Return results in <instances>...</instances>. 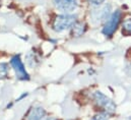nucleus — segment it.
Returning <instances> with one entry per match:
<instances>
[{
    "instance_id": "nucleus-1",
    "label": "nucleus",
    "mask_w": 131,
    "mask_h": 120,
    "mask_svg": "<svg viewBox=\"0 0 131 120\" xmlns=\"http://www.w3.org/2000/svg\"><path fill=\"white\" fill-rule=\"evenodd\" d=\"M77 23V16L70 13H64L56 16L53 23V30L55 32L61 33L66 30L72 29Z\"/></svg>"
},
{
    "instance_id": "nucleus-2",
    "label": "nucleus",
    "mask_w": 131,
    "mask_h": 120,
    "mask_svg": "<svg viewBox=\"0 0 131 120\" xmlns=\"http://www.w3.org/2000/svg\"><path fill=\"white\" fill-rule=\"evenodd\" d=\"M121 16H122V13H121L120 10H116L115 12L111 13L109 18L105 22V25H104V28H103V34L105 36L111 37L115 33V31L117 30V28L120 24Z\"/></svg>"
},
{
    "instance_id": "nucleus-3",
    "label": "nucleus",
    "mask_w": 131,
    "mask_h": 120,
    "mask_svg": "<svg viewBox=\"0 0 131 120\" xmlns=\"http://www.w3.org/2000/svg\"><path fill=\"white\" fill-rule=\"evenodd\" d=\"M94 101L99 107L103 108L105 112L107 113H114L116 111V105L115 103L106 95H104L102 92H95L93 95Z\"/></svg>"
},
{
    "instance_id": "nucleus-4",
    "label": "nucleus",
    "mask_w": 131,
    "mask_h": 120,
    "mask_svg": "<svg viewBox=\"0 0 131 120\" xmlns=\"http://www.w3.org/2000/svg\"><path fill=\"white\" fill-rule=\"evenodd\" d=\"M99 7L95 8L92 13L91 16L93 18L94 22L101 23V22H106L109 16L111 15V5L110 4H104V5H98Z\"/></svg>"
},
{
    "instance_id": "nucleus-5",
    "label": "nucleus",
    "mask_w": 131,
    "mask_h": 120,
    "mask_svg": "<svg viewBox=\"0 0 131 120\" xmlns=\"http://www.w3.org/2000/svg\"><path fill=\"white\" fill-rule=\"evenodd\" d=\"M10 64L12 66V68L14 69L15 71V74H16V77L18 79H21V81H26V79H29V74L25 68V65L23 63V61L20 60L19 56H14L12 57L10 60Z\"/></svg>"
},
{
    "instance_id": "nucleus-6",
    "label": "nucleus",
    "mask_w": 131,
    "mask_h": 120,
    "mask_svg": "<svg viewBox=\"0 0 131 120\" xmlns=\"http://www.w3.org/2000/svg\"><path fill=\"white\" fill-rule=\"evenodd\" d=\"M56 8L64 13H71L77 8L76 0H53Z\"/></svg>"
},
{
    "instance_id": "nucleus-7",
    "label": "nucleus",
    "mask_w": 131,
    "mask_h": 120,
    "mask_svg": "<svg viewBox=\"0 0 131 120\" xmlns=\"http://www.w3.org/2000/svg\"><path fill=\"white\" fill-rule=\"evenodd\" d=\"M46 112L42 107H34L30 110L27 120H44L46 117Z\"/></svg>"
},
{
    "instance_id": "nucleus-8",
    "label": "nucleus",
    "mask_w": 131,
    "mask_h": 120,
    "mask_svg": "<svg viewBox=\"0 0 131 120\" xmlns=\"http://www.w3.org/2000/svg\"><path fill=\"white\" fill-rule=\"evenodd\" d=\"M72 29H73V35L76 36V37H79V36H81L84 33L85 25L82 24V23H76Z\"/></svg>"
},
{
    "instance_id": "nucleus-9",
    "label": "nucleus",
    "mask_w": 131,
    "mask_h": 120,
    "mask_svg": "<svg viewBox=\"0 0 131 120\" xmlns=\"http://www.w3.org/2000/svg\"><path fill=\"white\" fill-rule=\"evenodd\" d=\"M8 64L7 63H4V62H1L0 63V79L1 78H5L7 75H8Z\"/></svg>"
},
{
    "instance_id": "nucleus-10",
    "label": "nucleus",
    "mask_w": 131,
    "mask_h": 120,
    "mask_svg": "<svg viewBox=\"0 0 131 120\" xmlns=\"http://www.w3.org/2000/svg\"><path fill=\"white\" fill-rule=\"evenodd\" d=\"M110 117H109V113L107 112H103V113H99L96 116L93 117L92 120H109Z\"/></svg>"
},
{
    "instance_id": "nucleus-11",
    "label": "nucleus",
    "mask_w": 131,
    "mask_h": 120,
    "mask_svg": "<svg viewBox=\"0 0 131 120\" xmlns=\"http://www.w3.org/2000/svg\"><path fill=\"white\" fill-rule=\"evenodd\" d=\"M123 31L127 34L131 35V18L126 19L124 23H123Z\"/></svg>"
},
{
    "instance_id": "nucleus-12",
    "label": "nucleus",
    "mask_w": 131,
    "mask_h": 120,
    "mask_svg": "<svg viewBox=\"0 0 131 120\" xmlns=\"http://www.w3.org/2000/svg\"><path fill=\"white\" fill-rule=\"evenodd\" d=\"M89 1L93 4H95V5H101L105 0H89Z\"/></svg>"
},
{
    "instance_id": "nucleus-13",
    "label": "nucleus",
    "mask_w": 131,
    "mask_h": 120,
    "mask_svg": "<svg viewBox=\"0 0 131 120\" xmlns=\"http://www.w3.org/2000/svg\"><path fill=\"white\" fill-rule=\"evenodd\" d=\"M127 70H128V72H129V74H130L131 76V63L128 65V67H127Z\"/></svg>"
},
{
    "instance_id": "nucleus-14",
    "label": "nucleus",
    "mask_w": 131,
    "mask_h": 120,
    "mask_svg": "<svg viewBox=\"0 0 131 120\" xmlns=\"http://www.w3.org/2000/svg\"><path fill=\"white\" fill-rule=\"evenodd\" d=\"M44 120H56L55 118H52V117H49V118H45Z\"/></svg>"
},
{
    "instance_id": "nucleus-15",
    "label": "nucleus",
    "mask_w": 131,
    "mask_h": 120,
    "mask_svg": "<svg viewBox=\"0 0 131 120\" xmlns=\"http://www.w3.org/2000/svg\"><path fill=\"white\" fill-rule=\"evenodd\" d=\"M127 120H131V116H130V117H129V118H128Z\"/></svg>"
}]
</instances>
